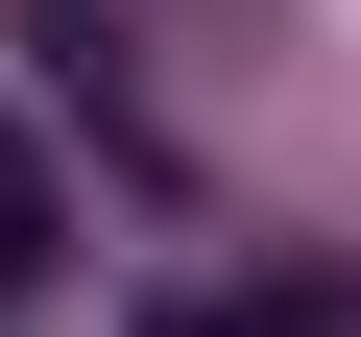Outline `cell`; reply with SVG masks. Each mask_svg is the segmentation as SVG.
I'll use <instances>...</instances> for the list:
<instances>
[{"label": "cell", "mask_w": 361, "mask_h": 337, "mask_svg": "<svg viewBox=\"0 0 361 337\" xmlns=\"http://www.w3.org/2000/svg\"><path fill=\"white\" fill-rule=\"evenodd\" d=\"M193 337H361V289H241V313H193Z\"/></svg>", "instance_id": "1"}, {"label": "cell", "mask_w": 361, "mask_h": 337, "mask_svg": "<svg viewBox=\"0 0 361 337\" xmlns=\"http://www.w3.org/2000/svg\"><path fill=\"white\" fill-rule=\"evenodd\" d=\"M49 265V168H25V121H0V289Z\"/></svg>", "instance_id": "2"}]
</instances>
